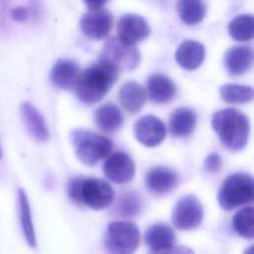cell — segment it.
Listing matches in <instances>:
<instances>
[{
	"mask_svg": "<svg viewBox=\"0 0 254 254\" xmlns=\"http://www.w3.org/2000/svg\"><path fill=\"white\" fill-rule=\"evenodd\" d=\"M118 76L119 71L115 67L99 60L79 71L73 89L80 101L93 104L107 94Z\"/></svg>",
	"mask_w": 254,
	"mask_h": 254,
	"instance_id": "cell-1",
	"label": "cell"
},
{
	"mask_svg": "<svg viewBox=\"0 0 254 254\" xmlns=\"http://www.w3.org/2000/svg\"><path fill=\"white\" fill-rule=\"evenodd\" d=\"M177 11L185 24L196 25L203 20L206 8L203 0H177Z\"/></svg>",
	"mask_w": 254,
	"mask_h": 254,
	"instance_id": "cell-24",
	"label": "cell"
},
{
	"mask_svg": "<svg viewBox=\"0 0 254 254\" xmlns=\"http://www.w3.org/2000/svg\"><path fill=\"white\" fill-rule=\"evenodd\" d=\"M205 57V49L202 44L187 40L177 49L175 59L178 64L187 70H193L199 67Z\"/></svg>",
	"mask_w": 254,
	"mask_h": 254,
	"instance_id": "cell-19",
	"label": "cell"
},
{
	"mask_svg": "<svg viewBox=\"0 0 254 254\" xmlns=\"http://www.w3.org/2000/svg\"><path fill=\"white\" fill-rule=\"evenodd\" d=\"M179 184L178 174L164 166L150 169L145 177L147 190L154 194H166L177 188Z\"/></svg>",
	"mask_w": 254,
	"mask_h": 254,
	"instance_id": "cell-13",
	"label": "cell"
},
{
	"mask_svg": "<svg viewBox=\"0 0 254 254\" xmlns=\"http://www.w3.org/2000/svg\"><path fill=\"white\" fill-rule=\"evenodd\" d=\"M114 198L111 186L99 178L82 177L80 186V204L94 210L108 207Z\"/></svg>",
	"mask_w": 254,
	"mask_h": 254,
	"instance_id": "cell-7",
	"label": "cell"
},
{
	"mask_svg": "<svg viewBox=\"0 0 254 254\" xmlns=\"http://www.w3.org/2000/svg\"><path fill=\"white\" fill-rule=\"evenodd\" d=\"M138 226L128 220H116L108 223L103 245L107 254H133L140 244Z\"/></svg>",
	"mask_w": 254,
	"mask_h": 254,
	"instance_id": "cell-5",
	"label": "cell"
},
{
	"mask_svg": "<svg viewBox=\"0 0 254 254\" xmlns=\"http://www.w3.org/2000/svg\"><path fill=\"white\" fill-rule=\"evenodd\" d=\"M196 126V113L190 107H179L170 116L169 127L173 137L187 138Z\"/></svg>",
	"mask_w": 254,
	"mask_h": 254,
	"instance_id": "cell-20",
	"label": "cell"
},
{
	"mask_svg": "<svg viewBox=\"0 0 254 254\" xmlns=\"http://www.w3.org/2000/svg\"><path fill=\"white\" fill-rule=\"evenodd\" d=\"M254 198V182L251 175L234 173L222 183L218 191V203L224 210H232L250 203Z\"/></svg>",
	"mask_w": 254,
	"mask_h": 254,
	"instance_id": "cell-4",
	"label": "cell"
},
{
	"mask_svg": "<svg viewBox=\"0 0 254 254\" xmlns=\"http://www.w3.org/2000/svg\"><path fill=\"white\" fill-rule=\"evenodd\" d=\"M140 52L136 46L123 43L117 37L106 41L100 53L99 60L103 61L120 71H131L140 63Z\"/></svg>",
	"mask_w": 254,
	"mask_h": 254,
	"instance_id": "cell-6",
	"label": "cell"
},
{
	"mask_svg": "<svg viewBox=\"0 0 254 254\" xmlns=\"http://www.w3.org/2000/svg\"><path fill=\"white\" fill-rule=\"evenodd\" d=\"M232 227L241 237L251 240L254 237L253 207L246 206L238 210L232 217Z\"/></svg>",
	"mask_w": 254,
	"mask_h": 254,
	"instance_id": "cell-28",
	"label": "cell"
},
{
	"mask_svg": "<svg viewBox=\"0 0 254 254\" xmlns=\"http://www.w3.org/2000/svg\"><path fill=\"white\" fill-rule=\"evenodd\" d=\"M103 173L115 184H126L135 176V163L127 153L115 152L110 154L104 162Z\"/></svg>",
	"mask_w": 254,
	"mask_h": 254,
	"instance_id": "cell-12",
	"label": "cell"
},
{
	"mask_svg": "<svg viewBox=\"0 0 254 254\" xmlns=\"http://www.w3.org/2000/svg\"><path fill=\"white\" fill-rule=\"evenodd\" d=\"M229 36L238 42H247L254 36V18L251 14L235 16L228 24Z\"/></svg>",
	"mask_w": 254,
	"mask_h": 254,
	"instance_id": "cell-25",
	"label": "cell"
},
{
	"mask_svg": "<svg viewBox=\"0 0 254 254\" xmlns=\"http://www.w3.org/2000/svg\"><path fill=\"white\" fill-rule=\"evenodd\" d=\"M21 117L28 133L38 142L50 139V132L42 113L30 102L25 101L20 107Z\"/></svg>",
	"mask_w": 254,
	"mask_h": 254,
	"instance_id": "cell-15",
	"label": "cell"
},
{
	"mask_svg": "<svg viewBox=\"0 0 254 254\" xmlns=\"http://www.w3.org/2000/svg\"><path fill=\"white\" fill-rule=\"evenodd\" d=\"M167 134L165 123L154 115H144L134 124V135L137 141L145 147L160 145Z\"/></svg>",
	"mask_w": 254,
	"mask_h": 254,
	"instance_id": "cell-9",
	"label": "cell"
},
{
	"mask_svg": "<svg viewBox=\"0 0 254 254\" xmlns=\"http://www.w3.org/2000/svg\"><path fill=\"white\" fill-rule=\"evenodd\" d=\"M223 64L231 75H241L247 72L253 64V50L250 46H234L223 56Z\"/></svg>",
	"mask_w": 254,
	"mask_h": 254,
	"instance_id": "cell-17",
	"label": "cell"
},
{
	"mask_svg": "<svg viewBox=\"0 0 254 254\" xmlns=\"http://www.w3.org/2000/svg\"><path fill=\"white\" fill-rule=\"evenodd\" d=\"M211 126L221 144L232 151L246 147L250 136V121L236 108H224L213 113Z\"/></svg>",
	"mask_w": 254,
	"mask_h": 254,
	"instance_id": "cell-2",
	"label": "cell"
},
{
	"mask_svg": "<svg viewBox=\"0 0 254 254\" xmlns=\"http://www.w3.org/2000/svg\"><path fill=\"white\" fill-rule=\"evenodd\" d=\"M144 241L150 252H157L174 246L176 234L170 225L163 222L154 223L146 229Z\"/></svg>",
	"mask_w": 254,
	"mask_h": 254,
	"instance_id": "cell-18",
	"label": "cell"
},
{
	"mask_svg": "<svg viewBox=\"0 0 254 254\" xmlns=\"http://www.w3.org/2000/svg\"><path fill=\"white\" fill-rule=\"evenodd\" d=\"M146 90L136 81L125 82L118 91L120 104L129 113L139 112L146 102Z\"/></svg>",
	"mask_w": 254,
	"mask_h": 254,
	"instance_id": "cell-22",
	"label": "cell"
},
{
	"mask_svg": "<svg viewBox=\"0 0 254 254\" xmlns=\"http://www.w3.org/2000/svg\"><path fill=\"white\" fill-rule=\"evenodd\" d=\"M79 71V66L74 61L59 59L51 68L50 80L60 89L70 90L74 87Z\"/></svg>",
	"mask_w": 254,
	"mask_h": 254,
	"instance_id": "cell-16",
	"label": "cell"
},
{
	"mask_svg": "<svg viewBox=\"0 0 254 254\" xmlns=\"http://www.w3.org/2000/svg\"><path fill=\"white\" fill-rule=\"evenodd\" d=\"M79 24L82 33L86 37L98 41L105 39L110 34L113 16L104 8L89 10L83 14Z\"/></svg>",
	"mask_w": 254,
	"mask_h": 254,
	"instance_id": "cell-10",
	"label": "cell"
},
{
	"mask_svg": "<svg viewBox=\"0 0 254 254\" xmlns=\"http://www.w3.org/2000/svg\"><path fill=\"white\" fill-rule=\"evenodd\" d=\"M17 196H18L19 219H20L21 229H22L24 238L30 247L35 248L37 247V238H36V232H35V227L33 223V217H32L28 195L22 188H19Z\"/></svg>",
	"mask_w": 254,
	"mask_h": 254,
	"instance_id": "cell-23",
	"label": "cell"
},
{
	"mask_svg": "<svg viewBox=\"0 0 254 254\" xmlns=\"http://www.w3.org/2000/svg\"><path fill=\"white\" fill-rule=\"evenodd\" d=\"M222 166L221 157L217 153H210L204 160L203 169L209 174H216Z\"/></svg>",
	"mask_w": 254,
	"mask_h": 254,
	"instance_id": "cell-30",
	"label": "cell"
},
{
	"mask_svg": "<svg viewBox=\"0 0 254 254\" xmlns=\"http://www.w3.org/2000/svg\"><path fill=\"white\" fill-rule=\"evenodd\" d=\"M32 13H33V11L30 7L18 6V7H15L14 9H12L11 17L17 23H25L31 18Z\"/></svg>",
	"mask_w": 254,
	"mask_h": 254,
	"instance_id": "cell-31",
	"label": "cell"
},
{
	"mask_svg": "<svg viewBox=\"0 0 254 254\" xmlns=\"http://www.w3.org/2000/svg\"><path fill=\"white\" fill-rule=\"evenodd\" d=\"M143 200L137 191H126L117 199L114 212L124 218L137 216L142 210Z\"/></svg>",
	"mask_w": 254,
	"mask_h": 254,
	"instance_id": "cell-26",
	"label": "cell"
},
{
	"mask_svg": "<svg viewBox=\"0 0 254 254\" xmlns=\"http://www.w3.org/2000/svg\"><path fill=\"white\" fill-rule=\"evenodd\" d=\"M244 254H253V246H250L247 249H245Z\"/></svg>",
	"mask_w": 254,
	"mask_h": 254,
	"instance_id": "cell-33",
	"label": "cell"
},
{
	"mask_svg": "<svg viewBox=\"0 0 254 254\" xmlns=\"http://www.w3.org/2000/svg\"><path fill=\"white\" fill-rule=\"evenodd\" d=\"M203 215L200 200L193 194H187L176 202L172 212V221L180 230H192L201 224Z\"/></svg>",
	"mask_w": 254,
	"mask_h": 254,
	"instance_id": "cell-8",
	"label": "cell"
},
{
	"mask_svg": "<svg viewBox=\"0 0 254 254\" xmlns=\"http://www.w3.org/2000/svg\"><path fill=\"white\" fill-rule=\"evenodd\" d=\"M221 98L230 104L247 103L253 99V88L237 83L223 84L219 88Z\"/></svg>",
	"mask_w": 254,
	"mask_h": 254,
	"instance_id": "cell-27",
	"label": "cell"
},
{
	"mask_svg": "<svg viewBox=\"0 0 254 254\" xmlns=\"http://www.w3.org/2000/svg\"><path fill=\"white\" fill-rule=\"evenodd\" d=\"M2 159V148H1V144H0V160Z\"/></svg>",
	"mask_w": 254,
	"mask_h": 254,
	"instance_id": "cell-34",
	"label": "cell"
},
{
	"mask_svg": "<svg viewBox=\"0 0 254 254\" xmlns=\"http://www.w3.org/2000/svg\"><path fill=\"white\" fill-rule=\"evenodd\" d=\"M83 1L89 10L102 8L107 2V0H83Z\"/></svg>",
	"mask_w": 254,
	"mask_h": 254,
	"instance_id": "cell-32",
	"label": "cell"
},
{
	"mask_svg": "<svg viewBox=\"0 0 254 254\" xmlns=\"http://www.w3.org/2000/svg\"><path fill=\"white\" fill-rule=\"evenodd\" d=\"M177 94V86L171 77L163 73H153L147 79L146 95L155 103L171 102Z\"/></svg>",
	"mask_w": 254,
	"mask_h": 254,
	"instance_id": "cell-14",
	"label": "cell"
},
{
	"mask_svg": "<svg viewBox=\"0 0 254 254\" xmlns=\"http://www.w3.org/2000/svg\"><path fill=\"white\" fill-rule=\"evenodd\" d=\"M71 141L78 160L86 166H94L100 160L107 158L113 147L107 137L90 130H73Z\"/></svg>",
	"mask_w": 254,
	"mask_h": 254,
	"instance_id": "cell-3",
	"label": "cell"
},
{
	"mask_svg": "<svg viewBox=\"0 0 254 254\" xmlns=\"http://www.w3.org/2000/svg\"><path fill=\"white\" fill-rule=\"evenodd\" d=\"M124 121L121 109L112 102L100 105L94 112V122L98 129L105 133H114L118 131Z\"/></svg>",
	"mask_w": 254,
	"mask_h": 254,
	"instance_id": "cell-21",
	"label": "cell"
},
{
	"mask_svg": "<svg viewBox=\"0 0 254 254\" xmlns=\"http://www.w3.org/2000/svg\"><path fill=\"white\" fill-rule=\"evenodd\" d=\"M81 181H82L81 176L73 177L68 181V184H67V187H66V191H67V195H68L69 199L77 205H81L80 204Z\"/></svg>",
	"mask_w": 254,
	"mask_h": 254,
	"instance_id": "cell-29",
	"label": "cell"
},
{
	"mask_svg": "<svg viewBox=\"0 0 254 254\" xmlns=\"http://www.w3.org/2000/svg\"><path fill=\"white\" fill-rule=\"evenodd\" d=\"M149 35V24L140 15L127 13L122 15L118 21L116 37L127 45L136 46Z\"/></svg>",
	"mask_w": 254,
	"mask_h": 254,
	"instance_id": "cell-11",
	"label": "cell"
}]
</instances>
